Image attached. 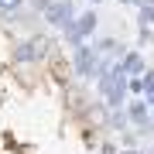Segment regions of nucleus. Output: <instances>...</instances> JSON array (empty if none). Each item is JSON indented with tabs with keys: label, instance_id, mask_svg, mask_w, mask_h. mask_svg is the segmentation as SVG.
<instances>
[{
	"label": "nucleus",
	"instance_id": "6",
	"mask_svg": "<svg viewBox=\"0 0 154 154\" xmlns=\"http://www.w3.org/2000/svg\"><path fill=\"white\" fill-rule=\"evenodd\" d=\"M120 65H123L127 75H140V72H144V58L137 55V51H123V55H120Z\"/></svg>",
	"mask_w": 154,
	"mask_h": 154
},
{
	"label": "nucleus",
	"instance_id": "5",
	"mask_svg": "<svg viewBox=\"0 0 154 154\" xmlns=\"http://www.w3.org/2000/svg\"><path fill=\"white\" fill-rule=\"evenodd\" d=\"M127 116H130V120H134V123L140 127V130H147V127H151V123H147L151 110H147V103H140V99H134V103L127 106Z\"/></svg>",
	"mask_w": 154,
	"mask_h": 154
},
{
	"label": "nucleus",
	"instance_id": "7",
	"mask_svg": "<svg viewBox=\"0 0 154 154\" xmlns=\"http://www.w3.org/2000/svg\"><path fill=\"white\" fill-rule=\"evenodd\" d=\"M154 24V4H140V28Z\"/></svg>",
	"mask_w": 154,
	"mask_h": 154
},
{
	"label": "nucleus",
	"instance_id": "2",
	"mask_svg": "<svg viewBox=\"0 0 154 154\" xmlns=\"http://www.w3.org/2000/svg\"><path fill=\"white\" fill-rule=\"evenodd\" d=\"M72 48H75V55H72V62H75V75H82V79H93V75H96L99 51L93 48V45H86V41L72 45Z\"/></svg>",
	"mask_w": 154,
	"mask_h": 154
},
{
	"label": "nucleus",
	"instance_id": "9",
	"mask_svg": "<svg viewBox=\"0 0 154 154\" xmlns=\"http://www.w3.org/2000/svg\"><path fill=\"white\" fill-rule=\"evenodd\" d=\"M151 41H154V34H151L147 28H144V31H140V45H151Z\"/></svg>",
	"mask_w": 154,
	"mask_h": 154
},
{
	"label": "nucleus",
	"instance_id": "12",
	"mask_svg": "<svg viewBox=\"0 0 154 154\" xmlns=\"http://www.w3.org/2000/svg\"><path fill=\"white\" fill-rule=\"evenodd\" d=\"M123 154H140V151H123Z\"/></svg>",
	"mask_w": 154,
	"mask_h": 154
},
{
	"label": "nucleus",
	"instance_id": "8",
	"mask_svg": "<svg viewBox=\"0 0 154 154\" xmlns=\"http://www.w3.org/2000/svg\"><path fill=\"white\" fill-rule=\"evenodd\" d=\"M21 4H24V0H0V11H4V14H14Z\"/></svg>",
	"mask_w": 154,
	"mask_h": 154
},
{
	"label": "nucleus",
	"instance_id": "11",
	"mask_svg": "<svg viewBox=\"0 0 154 154\" xmlns=\"http://www.w3.org/2000/svg\"><path fill=\"white\" fill-rule=\"evenodd\" d=\"M48 4H51V0H34V7H38V11H45Z\"/></svg>",
	"mask_w": 154,
	"mask_h": 154
},
{
	"label": "nucleus",
	"instance_id": "10",
	"mask_svg": "<svg viewBox=\"0 0 154 154\" xmlns=\"http://www.w3.org/2000/svg\"><path fill=\"white\" fill-rule=\"evenodd\" d=\"M99 154H116V147H113V144H103V147H99Z\"/></svg>",
	"mask_w": 154,
	"mask_h": 154
},
{
	"label": "nucleus",
	"instance_id": "1",
	"mask_svg": "<svg viewBox=\"0 0 154 154\" xmlns=\"http://www.w3.org/2000/svg\"><path fill=\"white\" fill-rule=\"evenodd\" d=\"M93 31H96V11H82V14H75L65 24V41L69 45H79V41H86Z\"/></svg>",
	"mask_w": 154,
	"mask_h": 154
},
{
	"label": "nucleus",
	"instance_id": "14",
	"mask_svg": "<svg viewBox=\"0 0 154 154\" xmlns=\"http://www.w3.org/2000/svg\"><path fill=\"white\" fill-rule=\"evenodd\" d=\"M147 154H154V151H147Z\"/></svg>",
	"mask_w": 154,
	"mask_h": 154
},
{
	"label": "nucleus",
	"instance_id": "13",
	"mask_svg": "<svg viewBox=\"0 0 154 154\" xmlns=\"http://www.w3.org/2000/svg\"><path fill=\"white\" fill-rule=\"evenodd\" d=\"M89 4H99V0H89Z\"/></svg>",
	"mask_w": 154,
	"mask_h": 154
},
{
	"label": "nucleus",
	"instance_id": "4",
	"mask_svg": "<svg viewBox=\"0 0 154 154\" xmlns=\"http://www.w3.org/2000/svg\"><path fill=\"white\" fill-rule=\"evenodd\" d=\"M48 51H51V45H48V41L31 38V41H21V45H17L14 58H17V62H41L45 55H48Z\"/></svg>",
	"mask_w": 154,
	"mask_h": 154
},
{
	"label": "nucleus",
	"instance_id": "3",
	"mask_svg": "<svg viewBox=\"0 0 154 154\" xmlns=\"http://www.w3.org/2000/svg\"><path fill=\"white\" fill-rule=\"evenodd\" d=\"M45 21L48 24H55V28H65V24L75 17V7H72V0H51L48 7H45Z\"/></svg>",
	"mask_w": 154,
	"mask_h": 154
}]
</instances>
